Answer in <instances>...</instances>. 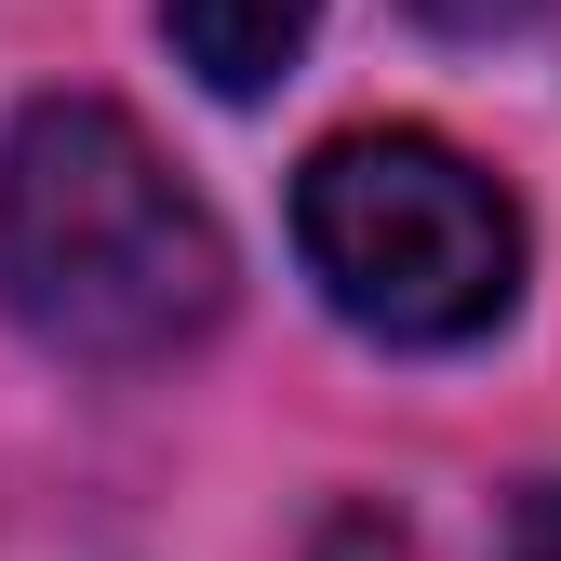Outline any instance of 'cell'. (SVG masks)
Segmentation results:
<instances>
[{
	"label": "cell",
	"mask_w": 561,
	"mask_h": 561,
	"mask_svg": "<svg viewBox=\"0 0 561 561\" xmlns=\"http://www.w3.org/2000/svg\"><path fill=\"white\" fill-rule=\"evenodd\" d=\"M0 308L81 375H148L228 321V241L201 187L107 94H41L0 134Z\"/></svg>",
	"instance_id": "1"
},
{
	"label": "cell",
	"mask_w": 561,
	"mask_h": 561,
	"mask_svg": "<svg viewBox=\"0 0 561 561\" xmlns=\"http://www.w3.org/2000/svg\"><path fill=\"white\" fill-rule=\"evenodd\" d=\"M295 254L388 347H468L522 308V201L442 134H334L295 174Z\"/></svg>",
	"instance_id": "2"
},
{
	"label": "cell",
	"mask_w": 561,
	"mask_h": 561,
	"mask_svg": "<svg viewBox=\"0 0 561 561\" xmlns=\"http://www.w3.org/2000/svg\"><path fill=\"white\" fill-rule=\"evenodd\" d=\"M161 27H174V54H187L215 94H267L280 67L308 54L321 0H161Z\"/></svg>",
	"instance_id": "3"
},
{
	"label": "cell",
	"mask_w": 561,
	"mask_h": 561,
	"mask_svg": "<svg viewBox=\"0 0 561 561\" xmlns=\"http://www.w3.org/2000/svg\"><path fill=\"white\" fill-rule=\"evenodd\" d=\"M428 27H455V41H508V27H535L548 0H414Z\"/></svg>",
	"instance_id": "4"
},
{
	"label": "cell",
	"mask_w": 561,
	"mask_h": 561,
	"mask_svg": "<svg viewBox=\"0 0 561 561\" xmlns=\"http://www.w3.org/2000/svg\"><path fill=\"white\" fill-rule=\"evenodd\" d=\"M508 561H561V481H535L508 508Z\"/></svg>",
	"instance_id": "5"
}]
</instances>
